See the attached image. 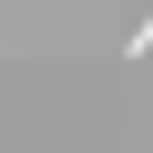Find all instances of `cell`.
Returning a JSON list of instances; mask_svg holds the SVG:
<instances>
[{"label":"cell","instance_id":"6da1fadb","mask_svg":"<svg viewBox=\"0 0 153 153\" xmlns=\"http://www.w3.org/2000/svg\"><path fill=\"white\" fill-rule=\"evenodd\" d=\"M124 57H153V10H143V29L124 38Z\"/></svg>","mask_w":153,"mask_h":153}]
</instances>
